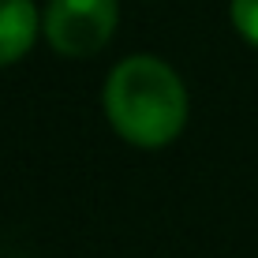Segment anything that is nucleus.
Here are the masks:
<instances>
[{"instance_id": "nucleus-1", "label": "nucleus", "mask_w": 258, "mask_h": 258, "mask_svg": "<svg viewBox=\"0 0 258 258\" xmlns=\"http://www.w3.org/2000/svg\"><path fill=\"white\" fill-rule=\"evenodd\" d=\"M101 105L116 135L142 150L168 146L187 123V90L157 56L120 60L105 83Z\"/></svg>"}, {"instance_id": "nucleus-2", "label": "nucleus", "mask_w": 258, "mask_h": 258, "mask_svg": "<svg viewBox=\"0 0 258 258\" xmlns=\"http://www.w3.org/2000/svg\"><path fill=\"white\" fill-rule=\"evenodd\" d=\"M116 19V0H49L41 26L60 56H94L109 45Z\"/></svg>"}, {"instance_id": "nucleus-3", "label": "nucleus", "mask_w": 258, "mask_h": 258, "mask_svg": "<svg viewBox=\"0 0 258 258\" xmlns=\"http://www.w3.org/2000/svg\"><path fill=\"white\" fill-rule=\"evenodd\" d=\"M41 30V15L34 0H0V68L15 64L30 52Z\"/></svg>"}, {"instance_id": "nucleus-4", "label": "nucleus", "mask_w": 258, "mask_h": 258, "mask_svg": "<svg viewBox=\"0 0 258 258\" xmlns=\"http://www.w3.org/2000/svg\"><path fill=\"white\" fill-rule=\"evenodd\" d=\"M232 23H236V30L258 49V0H232Z\"/></svg>"}]
</instances>
